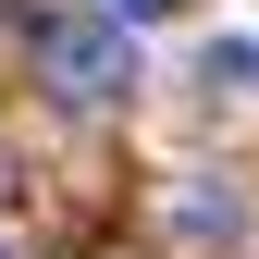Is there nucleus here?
<instances>
[{
    "mask_svg": "<svg viewBox=\"0 0 259 259\" xmlns=\"http://www.w3.org/2000/svg\"><path fill=\"white\" fill-rule=\"evenodd\" d=\"M25 62H37V87L62 111H111L136 87V37L111 13H25Z\"/></svg>",
    "mask_w": 259,
    "mask_h": 259,
    "instance_id": "obj_1",
    "label": "nucleus"
},
{
    "mask_svg": "<svg viewBox=\"0 0 259 259\" xmlns=\"http://www.w3.org/2000/svg\"><path fill=\"white\" fill-rule=\"evenodd\" d=\"M198 74H210V87H259V37H210Z\"/></svg>",
    "mask_w": 259,
    "mask_h": 259,
    "instance_id": "obj_2",
    "label": "nucleus"
},
{
    "mask_svg": "<svg viewBox=\"0 0 259 259\" xmlns=\"http://www.w3.org/2000/svg\"><path fill=\"white\" fill-rule=\"evenodd\" d=\"M99 13H111V25H160L173 0H99Z\"/></svg>",
    "mask_w": 259,
    "mask_h": 259,
    "instance_id": "obj_3",
    "label": "nucleus"
}]
</instances>
